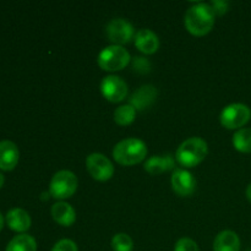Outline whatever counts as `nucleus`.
Listing matches in <instances>:
<instances>
[{
    "instance_id": "1",
    "label": "nucleus",
    "mask_w": 251,
    "mask_h": 251,
    "mask_svg": "<svg viewBox=\"0 0 251 251\" xmlns=\"http://www.w3.org/2000/svg\"><path fill=\"white\" fill-rule=\"evenodd\" d=\"M216 15L210 4L198 2L189 7L184 16V25L189 33L195 37L206 36L215 26Z\"/></svg>"
},
{
    "instance_id": "2",
    "label": "nucleus",
    "mask_w": 251,
    "mask_h": 251,
    "mask_svg": "<svg viewBox=\"0 0 251 251\" xmlns=\"http://www.w3.org/2000/svg\"><path fill=\"white\" fill-rule=\"evenodd\" d=\"M147 156V146L142 140L130 137L118 142L113 149V158L122 166L130 167L141 163Z\"/></svg>"
},
{
    "instance_id": "3",
    "label": "nucleus",
    "mask_w": 251,
    "mask_h": 251,
    "mask_svg": "<svg viewBox=\"0 0 251 251\" xmlns=\"http://www.w3.org/2000/svg\"><path fill=\"white\" fill-rule=\"evenodd\" d=\"M208 153L207 142L201 137H190L181 142L176 152V159L184 168L199 166Z\"/></svg>"
},
{
    "instance_id": "4",
    "label": "nucleus",
    "mask_w": 251,
    "mask_h": 251,
    "mask_svg": "<svg viewBox=\"0 0 251 251\" xmlns=\"http://www.w3.org/2000/svg\"><path fill=\"white\" fill-rule=\"evenodd\" d=\"M131 61L130 54L124 47L120 46H108L100 50L98 54L97 63L100 68L104 71L114 73L126 68Z\"/></svg>"
},
{
    "instance_id": "5",
    "label": "nucleus",
    "mask_w": 251,
    "mask_h": 251,
    "mask_svg": "<svg viewBox=\"0 0 251 251\" xmlns=\"http://www.w3.org/2000/svg\"><path fill=\"white\" fill-rule=\"evenodd\" d=\"M78 186L77 176L70 171H59L51 178L49 184V194L55 200L64 201L76 193Z\"/></svg>"
},
{
    "instance_id": "6",
    "label": "nucleus",
    "mask_w": 251,
    "mask_h": 251,
    "mask_svg": "<svg viewBox=\"0 0 251 251\" xmlns=\"http://www.w3.org/2000/svg\"><path fill=\"white\" fill-rule=\"evenodd\" d=\"M250 118V108L243 103H232V104L227 105L223 108L220 115L221 124L228 130L240 129L249 123Z\"/></svg>"
},
{
    "instance_id": "7",
    "label": "nucleus",
    "mask_w": 251,
    "mask_h": 251,
    "mask_svg": "<svg viewBox=\"0 0 251 251\" xmlns=\"http://www.w3.org/2000/svg\"><path fill=\"white\" fill-rule=\"evenodd\" d=\"M86 169L88 174L97 181H107L114 174V166L112 162L102 153L88 154L86 158Z\"/></svg>"
},
{
    "instance_id": "8",
    "label": "nucleus",
    "mask_w": 251,
    "mask_h": 251,
    "mask_svg": "<svg viewBox=\"0 0 251 251\" xmlns=\"http://www.w3.org/2000/svg\"><path fill=\"white\" fill-rule=\"evenodd\" d=\"M105 34L113 46L126 44L135 38V31L132 25L124 19H113L105 27Z\"/></svg>"
},
{
    "instance_id": "9",
    "label": "nucleus",
    "mask_w": 251,
    "mask_h": 251,
    "mask_svg": "<svg viewBox=\"0 0 251 251\" xmlns=\"http://www.w3.org/2000/svg\"><path fill=\"white\" fill-rule=\"evenodd\" d=\"M100 92L110 103H119L126 98L127 85L119 76H105L100 82Z\"/></svg>"
},
{
    "instance_id": "10",
    "label": "nucleus",
    "mask_w": 251,
    "mask_h": 251,
    "mask_svg": "<svg viewBox=\"0 0 251 251\" xmlns=\"http://www.w3.org/2000/svg\"><path fill=\"white\" fill-rule=\"evenodd\" d=\"M171 183L174 193L181 198H188V196L193 195L196 190V179L186 169H174Z\"/></svg>"
},
{
    "instance_id": "11",
    "label": "nucleus",
    "mask_w": 251,
    "mask_h": 251,
    "mask_svg": "<svg viewBox=\"0 0 251 251\" xmlns=\"http://www.w3.org/2000/svg\"><path fill=\"white\" fill-rule=\"evenodd\" d=\"M135 46L139 49L141 53L146 54V55H151V54L156 53L159 48V39L154 32L151 29L142 28L139 29L135 34Z\"/></svg>"
},
{
    "instance_id": "12",
    "label": "nucleus",
    "mask_w": 251,
    "mask_h": 251,
    "mask_svg": "<svg viewBox=\"0 0 251 251\" xmlns=\"http://www.w3.org/2000/svg\"><path fill=\"white\" fill-rule=\"evenodd\" d=\"M157 98V90L152 85H144L131 96L129 104L136 110H145L151 107Z\"/></svg>"
},
{
    "instance_id": "13",
    "label": "nucleus",
    "mask_w": 251,
    "mask_h": 251,
    "mask_svg": "<svg viewBox=\"0 0 251 251\" xmlns=\"http://www.w3.org/2000/svg\"><path fill=\"white\" fill-rule=\"evenodd\" d=\"M20 152L16 144L9 140L0 141V169L12 171L19 163Z\"/></svg>"
},
{
    "instance_id": "14",
    "label": "nucleus",
    "mask_w": 251,
    "mask_h": 251,
    "mask_svg": "<svg viewBox=\"0 0 251 251\" xmlns=\"http://www.w3.org/2000/svg\"><path fill=\"white\" fill-rule=\"evenodd\" d=\"M6 225L14 232H19L24 234V232L29 229L31 227V217L28 212L25 211L24 208H12L6 213Z\"/></svg>"
},
{
    "instance_id": "15",
    "label": "nucleus",
    "mask_w": 251,
    "mask_h": 251,
    "mask_svg": "<svg viewBox=\"0 0 251 251\" xmlns=\"http://www.w3.org/2000/svg\"><path fill=\"white\" fill-rule=\"evenodd\" d=\"M174 157L167 153L163 156H152L145 162V171L151 176H159L168 171H174Z\"/></svg>"
},
{
    "instance_id": "16",
    "label": "nucleus",
    "mask_w": 251,
    "mask_h": 251,
    "mask_svg": "<svg viewBox=\"0 0 251 251\" xmlns=\"http://www.w3.org/2000/svg\"><path fill=\"white\" fill-rule=\"evenodd\" d=\"M51 217L58 225L70 227L76 221V212L73 206L64 201H59L51 206Z\"/></svg>"
},
{
    "instance_id": "17",
    "label": "nucleus",
    "mask_w": 251,
    "mask_h": 251,
    "mask_svg": "<svg viewBox=\"0 0 251 251\" xmlns=\"http://www.w3.org/2000/svg\"><path fill=\"white\" fill-rule=\"evenodd\" d=\"M240 239L233 230H222L213 242V251H239Z\"/></svg>"
},
{
    "instance_id": "18",
    "label": "nucleus",
    "mask_w": 251,
    "mask_h": 251,
    "mask_svg": "<svg viewBox=\"0 0 251 251\" xmlns=\"http://www.w3.org/2000/svg\"><path fill=\"white\" fill-rule=\"evenodd\" d=\"M6 251H37V242L28 234H19L7 244Z\"/></svg>"
},
{
    "instance_id": "19",
    "label": "nucleus",
    "mask_w": 251,
    "mask_h": 251,
    "mask_svg": "<svg viewBox=\"0 0 251 251\" xmlns=\"http://www.w3.org/2000/svg\"><path fill=\"white\" fill-rule=\"evenodd\" d=\"M233 146L242 153H251V129H239L233 135Z\"/></svg>"
},
{
    "instance_id": "20",
    "label": "nucleus",
    "mask_w": 251,
    "mask_h": 251,
    "mask_svg": "<svg viewBox=\"0 0 251 251\" xmlns=\"http://www.w3.org/2000/svg\"><path fill=\"white\" fill-rule=\"evenodd\" d=\"M136 117V109L131 104H124L114 110V122L120 126H127L134 123Z\"/></svg>"
},
{
    "instance_id": "21",
    "label": "nucleus",
    "mask_w": 251,
    "mask_h": 251,
    "mask_svg": "<svg viewBox=\"0 0 251 251\" xmlns=\"http://www.w3.org/2000/svg\"><path fill=\"white\" fill-rule=\"evenodd\" d=\"M112 249L114 251H132L134 242L126 233H118L112 239Z\"/></svg>"
},
{
    "instance_id": "22",
    "label": "nucleus",
    "mask_w": 251,
    "mask_h": 251,
    "mask_svg": "<svg viewBox=\"0 0 251 251\" xmlns=\"http://www.w3.org/2000/svg\"><path fill=\"white\" fill-rule=\"evenodd\" d=\"M131 66L132 70L140 75H145V74H149L151 71V63L144 56H136V58L132 59Z\"/></svg>"
},
{
    "instance_id": "23",
    "label": "nucleus",
    "mask_w": 251,
    "mask_h": 251,
    "mask_svg": "<svg viewBox=\"0 0 251 251\" xmlns=\"http://www.w3.org/2000/svg\"><path fill=\"white\" fill-rule=\"evenodd\" d=\"M174 251H199V247L190 238H180L174 245Z\"/></svg>"
},
{
    "instance_id": "24",
    "label": "nucleus",
    "mask_w": 251,
    "mask_h": 251,
    "mask_svg": "<svg viewBox=\"0 0 251 251\" xmlns=\"http://www.w3.org/2000/svg\"><path fill=\"white\" fill-rule=\"evenodd\" d=\"M50 251H78V248L71 239H61L54 245Z\"/></svg>"
},
{
    "instance_id": "25",
    "label": "nucleus",
    "mask_w": 251,
    "mask_h": 251,
    "mask_svg": "<svg viewBox=\"0 0 251 251\" xmlns=\"http://www.w3.org/2000/svg\"><path fill=\"white\" fill-rule=\"evenodd\" d=\"M210 5L215 15H218V16L225 15L229 9V2L225 1V0H213V1H211Z\"/></svg>"
},
{
    "instance_id": "26",
    "label": "nucleus",
    "mask_w": 251,
    "mask_h": 251,
    "mask_svg": "<svg viewBox=\"0 0 251 251\" xmlns=\"http://www.w3.org/2000/svg\"><path fill=\"white\" fill-rule=\"evenodd\" d=\"M247 198L248 200L251 201V184H249V186L247 188Z\"/></svg>"
},
{
    "instance_id": "27",
    "label": "nucleus",
    "mask_w": 251,
    "mask_h": 251,
    "mask_svg": "<svg viewBox=\"0 0 251 251\" xmlns=\"http://www.w3.org/2000/svg\"><path fill=\"white\" fill-rule=\"evenodd\" d=\"M2 227H4V217H2V215L0 213V230L2 229Z\"/></svg>"
},
{
    "instance_id": "28",
    "label": "nucleus",
    "mask_w": 251,
    "mask_h": 251,
    "mask_svg": "<svg viewBox=\"0 0 251 251\" xmlns=\"http://www.w3.org/2000/svg\"><path fill=\"white\" fill-rule=\"evenodd\" d=\"M4 181H5V179H4V176H2V174L0 173V189H1V186L4 185Z\"/></svg>"
},
{
    "instance_id": "29",
    "label": "nucleus",
    "mask_w": 251,
    "mask_h": 251,
    "mask_svg": "<svg viewBox=\"0 0 251 251\" xmlns=\"http://www.w3.org/2000/svg\"><path fill=\"white\" fill-rule=\"evenodd\" d=\"M247 251H251V249H249V250H247Z\"/></svg>"
}]
</instances>
